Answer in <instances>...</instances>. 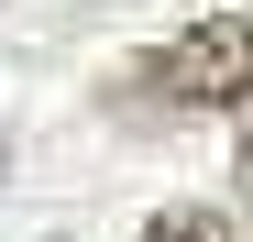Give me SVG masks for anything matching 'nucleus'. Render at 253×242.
Returning <instances> with one entry per match:
<instances>
[{
  "label": "nucleus",
  "mask_w": 253,
  "mask_h": 242,
  "mask_svg": "<svg viewBox=\"0 0 253 242\" xmlns=\"http://www.w3.org/2000/svg\"><path fill=\"white\" fill-rule=\"evenodd\" d=\"M231 176H242V198H253V132H242V154H231Z\"/></svg>",
  "instance_id": "nucleus-3"
},
{
  "label": "nucleus",
  "mask_w": 253,
  "mask_h": 242,
  "mask_svg": "<svg viewBox=\"0 0 253 242\" xmlns=\"http://www.w3.org/2000/svg\"><path fill=\"white\" fill-rule=\"evenodd\" d=\"M143 242H231V220L209 209V198H176V209H154V220H143Z\"/></svg>",
  "instance_id": "nucleus-2"
},
{
  "label": "nucleus",
  "mask_w": 253,
  "mask_h": 242,
  "mask_svg": "<svg viewBox=\"0 0 253 242\" xmlns=\"http://www.w3.org/2000/svg\"><path fill=\"white\" fill-rule=\"evenodd\" d=\"M143 88L176 99V110H242V99H253V22H242V11L187 22L176 44L143 55Z\"/></svg>",
  "instance_id": "nucleus-1"
}]
</instances>
